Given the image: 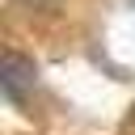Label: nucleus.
I'll return each instance as SVG.
<instances>
[{
    "instance_id": "obj_1",
    "label": "nucleus",
    "mask_w": 135,
    "mask_h": 135,
    "mask_svg": "<svg viewBox=\"0 0 135 135\" xmlns=\"http://www.w3.org/2000/svg\"><path fill=\"white\" fill-rule=\"evenodd\" d=\"M0 84H4V97H8V101H21L25 89L34 84V63H30L25 55L8 51V55H4V76H0Z\"/></svg>"
}]
</instances>
